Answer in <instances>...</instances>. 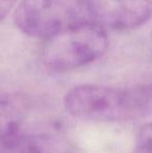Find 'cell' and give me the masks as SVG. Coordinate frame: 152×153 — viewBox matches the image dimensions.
<instances>
[{
  "label": "cell",
  "instance_id": "cell-8",
  "mask_svg": "<svg viewBox=\"0 0 152 153\" xmlns=\"http://www.w3.org/2000/svg\"><path fill=\"white\" fill-rule=\"evenodd\" d=\"M147 97V117H152V83L145 85Z\"/></svg>",
  "mask_w": 152,
  "mask_h": 153
},
{
  "label": "cell",
  "instance_id": "cell-10",
  "mask_svg": "<svg viewBox=\"0 0 152 153\" xmlns=\"http://www.w3.org/2000/svg\"><path fill=\"white\" fill-rule=\"evenodd\" d=\"M56 153H64V152H61V151H57Z\"/></svg>",
  "mask_w": 152,
  "mask_h": 153
},
{
  "label": "cell",
  "instance_id": "cell-4",
  "mask_svg": "<svg viewBox=\"0 0 152 153\" xmlns=\"http://www.w3.org/2000/svg\"><path fill=\"white\" fill-rule=\"evenodd\" d=\"M89 16L102 27L130 30L152 17V0H87Z\"/></svg>",
  "mask_w": 152,
  "mask_h": 153
},
{
  "label": "cell",
  "instance_id": "cell-3",
  "mask_svg": "<svg viewBox=\"0 0 152 153\" xmlns=\"http://www.w3.org/2000/svg\"><path fill=\"white\" fill-rule=\"evenodd\" d=\"M87 18V0H22L14 21L23 33L48 40Z\"/></svg>",
  "mask_w": 152,
  "mask_h": 153
},
{
  "label": "cell",
  "instance_id": "cell-5",
  "mask_svg": "<svg viewBox=\"0 0 152 153\" xmlns=\"http://www.w3.org/2000/svg\"><path fill=\"white\" fill-rule=\"evenodd\" d=\"M24 119L25 108L22 98L0 89V141L20 134Z\"/></svg>",
  "mask_w": 152,
  "mask_h": 153
},
{
  "label": "cell",
  "instance_id": "cell-9",
  "mask_svg": "<svg viewBox=\"0 0 152 153\" xmlns=\"http://www.w3.org/2000/svg\"><path fill=\"white\" fill-rule=\"evenodd\" d=\"M0 153H4V152H3V149H2V146H1V143H0Z\"/></svg>",
  "mask_w": 152,
  "mask_h": 153
},
{
  "label": "cell",
  "instance_id": "cell-1",
  "mask_svg": "<svg viewBox=\"0 0 152 153\" xmlns=\"http://www.w3.org/2000/svg\"><path fill=\"white\" fill-rule=\"evenodd\" d=\"M64 105L72 117L87 121L123 122L147 117L145 85L114 88L80 85L66 94Z\"/></svg>",
  "mask_w": 152,
  "mask_h": 153
},
{
  "label": "cell",
  "instance_id": "cell-7",
  "mask_svg": "<svg viewBox=\"0 0 152 153\" xmlns=\"http://www.w3.org/2000/svg\"><path fill=\"white\" fill-rule=\"evenodd\" d=\"M18 0H0V21L6 17Z\"/></svg>",
  "mask_w": 152,
  "mask_h": 153
},
{
  "label": "cell",
  "instance_id": "cell-2",
  "mask_svg": "<svg viewBox=\"0 0 152 153\" xmlns=\"http://www.w3.org/2000/svg\"><path fill=\"white\" fill-rule=\"evenodd\" d=\"M108 47L104 28L85 21L48 39L42 50V62L53 72H69L102 56Z\"/></svg>",
  "mask_w": 152,
  "mask_h": 153
},
{
  "label": "cell",
  "instance_id": "cell-11",
  "mask_svg": "<svg viewBox=\"0 0 152 153\" xmlns=\"http://www.w3.org/2000/svg\"><path fill=\"white\" fill-rule=\"evenodd\" d=\"M151 38H152V36H151Z\"/></svg>",
  "mask_w": 152,
  "mask_h": 153
},
{
  "label": "cell",
  "instance_id": "cell-6",
  "mask_svg": "<svg viewBox=\"0 0 152 153\" xmlns=\"http://www.w3.org/2000/svg\"><path fill=\"white\" fill-rule=\"evenodd\" d=\"M134 153H152V120L141 127L136 133Z\"/></svg>",
  "mask_w": 152,
  "mask_h": 153
}]
</instances>
